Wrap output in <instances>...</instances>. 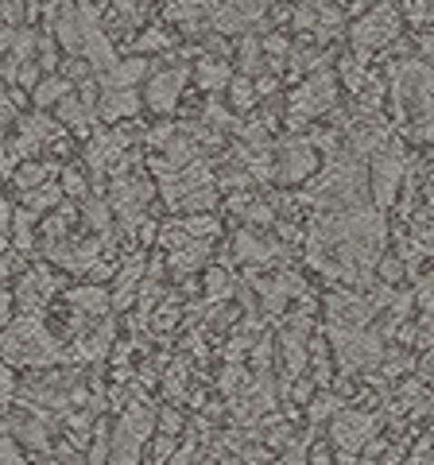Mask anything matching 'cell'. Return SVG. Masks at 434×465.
Instances as JSON below:
<instances>
[{
    "mask_svg": "<svg viewBox=\"0 0 434 465\" xmlns=\"http://www.w3.org/2000/svg\"><path fill=\"white\" fill-rule=\"evenodd\" d=\"M0 357L8 369H47L63 361V345L35 318L24 314L20 322H8V330H0Z\"/></svg>",
    "mask_w": 434,
    "mask_h": 465,
    "instance_id": "obj_1",
    "label": "cell"
},
{
    "mask_svg": "<svg viewBox=\"0 0 434 465\" xmlns=\"http://www.w3.org/2000/svg\"><path fill=\"white\" fill-rule=\"evenodd\" d=\"M155 430V411L148 403L128 407L117 423V439H113V465H140V450Z\"/></svg>",
    "mask_w": 434,
    "mask_h": 465,
    "instance_id": "obj_2",
    "label": "cell"
},
{
    "mask_svg": "<svg viewBox=\"0 0 434 465\" xmlns=\"http://www.w3.org/2000/svg\"><path fill=\"white\" fill-rule=\"evenodd\" d=\"M334 105H338V74L318 70V74H311L291 94V124L299 128L302 121H314V116L334 113Z\"/></svg>",
    "mask_w": 434,
    "mask_h": 465,
    "instance_id": "obj_3",
    "label": "cell"
},
{
    "mask_svg": "<svg viewBox=\"0 0 434 465\" xmlns=\"http://www.w3.org/2000/svg\"><path fill=\"white\" fill-rule=\"evenodd\" d=\"M396 39H399V12H396L392 5H380V8H372L369 16L357 20V27H353V47H357V51H353V54L369 63L372 51L392 47Z\"/></svg>",
    "mask_w": 434,
    "mask_h": 465,
    "instance_id": "obj_4",
    "label": "cell"
},
{
    "mask_svg": "<svg viewBox=\"0 0 434 465\" xmlns=\"http://www.w3.org/2000/svg\"><path fill=\"white\" fill-rule=\"evenodd\" d=\"M403 174H408V155H403V143L388 140L384 148L372 155V198H376V210L392 206Z\"/></svg>",
    "mask_w": 434,
    "mask_h": 465,
    "instance_id": "obj_5",
    "label": "cell"
},
{
    "mask_svg": "<svg viewBox=\"0 0 434 465\" xmlns=\"http://www.w3.org/2000/svg\"><path fill=\"white\" fill-rule=\"evenodd\" d=\"M380 430V415L372 411H345L334 419V446H338V458L353 461L360 450L369 446V439Z\"/></svg>",
    "mask_w": 434,
    "mask_h": 465,
    "instance_id": "obj_6",
    "label": "cell"
},
{
    "mask_svg": "<svg viewBox=\"0 0 434 465\" xmlns=\"http://www.w3.org/2000/svg\"><path fill=\"white\" fill-rule=\"evenodd\" d=\"M271 155H276V179L280 183H307L318 171V152L299 136L283 140L280 148H271Z\"/></svg>",
    "mask_w": 434,
    "mask_h": 465,
    "instance_id": "obj_7",
    "label": "cell"
},
{
    "mask_svg": "<svg viewBox=\"0 0 434 465\" xmlns=\"http://www.w3.org/2000/svg\"><path fill=\"white\" fill-rule=\"evenodd\" d=\"M186 78H191V70H186V66L159 70V74L148 82V94H143L148 109H155V113H171V109H175V105H179V97H182Z\"/></svg>",
    "mask_w": 434,
    "mask_h": 465,
    "instance_id": "obj_8",
    "label": "cell"
},
{
    "mask_svg": "<svg viewBox=\"0 0 434 465\" xmlns=\"http://www.w3.org/2000/svg\"><path fill=\"white\" fill-rule=\"evenodd\" d=\"M194 82L202 85L206 94H222L225 85H229V78H233V70H229V63L225 58H213V54H198V63H194Z\"/></svg>",
    "mask_w": 434,
    "mask_h": 465,
    "instance_id": "obj_9",
    "label": "cell"
},
{
    "mask_svg": "<svg viewBox=\"0 0 434 465\" xmlns=\"http://www.w3.org/2000/svg\"><path fill=\"white\" fill-rule=\"evenodd\" d=\"M101 121L117 124V121H133V116L140 113V97L133 90H105L101 94Z\"/></svg>",
    "mask_w": 434,
    "mask_h": 465,
    "instance_id": "obj_10",
    "label": "cell"
},
{
    "mask_svg": "<svg viewBox=\"0 0 434 465\" xmlns=\"http://www.w3.org/2000/svg\"><path fill=\"white\" fill-rule=\"evenodd\" d=\"M148 74V63L143 58H124V63H117L109 70V78H105V90H133L136 78Z\"/></svg>",
    "mask_w": 434,
    "mask_h": 465,
    "instance_id": "obj_11",
    "label": "cell"
},
{
    "mask_svg": "<svg viewBox=\"0 0 434 465\" xmlns=\"http://www.w3.org/2000/svg\"><path fill=\"white\" fill-rule=\"evenodd\" d=\"M66 302L78 314H105L109 311V299H105V291H101V287H78V291H70Z\"/></svg>",
    "mask_w": 434,
    "mask_h": 465,
    "instance_id": "obj_12",
    "label": "cell"
},
{
    "mask_svg": "<svg viewBox=\"0 0 434 465\" xmlns=\"http://www.w3.org/2000/svg\"><path fill=\"white\" fill-rule=\"evenodd\" d=\"M59 121H63L66 128H85V124H94V109H85L82 97L66 94V97L59 101Z\"/></svg>",
    "mask_w": 434,
    "mask_h": 465,
    "instance_id": "obj_13",
    "label": "cell"
},
{
    "mask_svg": "<svg viewBox=\"0 0 434 465\" xmlns=\"http://www.w3.org/2000/svg\"><path fill=\"white\" fill-rule=\"evenodd\" d=\"M70 94V78H63V74H47L39 85H35V105L39 109H47V105H54V101H63Z\"/></svg>",
    "mask_w": 434,
    "mask_h": 465,
    "instance_id": "obj_14",
    "label": "cell"
},
{
    "mask_svg": "<svg viewBox=\"0 0 434 465\" xmlns=\"http://www.w3.org/2000/svg\"><path fill=\"white\" fill-rule=\"evenodd\" d=\"M54 202H63V191L54 183H43V186H35L32 194H27V213H43V210H51Z\"/></svg>",
    "mask_w": 434,
    "mask_h": 465,
    "instance_id": "obj_15",
    "label": "cell"
},
{
    "mask_svg": "<svg viewBox=\"0 0 434 465\" xmlns=\"http://www.w3.org/2000/svg\"><path fill=\"white\" fill-rule=\"evenodd\" d=\"M229 94H233V109H244L249 113L252 105H256V85H252V78H229Z\"/></svg>",
    "mask_w": 434,
    "mask_h": 465,
    "instance_id": "obj_16",
    "label": "cell"
},
{
    "mask_svg": "<svg viewBox=\"0 0 434 465\" xmlns=\"http://www.w3.org/2000/svg\"><path fill=\"white\" fill-rule=\"evenodd\" d=\"M206 295H210L213 302H222V299L233 295V280H229L225 268H210V272H206Z\"/></svg>",
    "mask_w": 434,
    "mask_h": 465,
    "instance_id": "obj_17",
    "label": "cell"
},
{
    "mask_svg": "<svg viewBox=\"0 0 434 465\" xmlns=\"http://www.w3.org/2000/svg\"><path fill=\"white\" fill-rule=\"evenodd\" d=\"M51 171H54V167H43V163H24V167L16 171V186H24V191H35V186L51 183Z\"/></svg>",
    "mask_w": 434,
    "mask_h": 465,
    "instance_id": "obj_18",
    "label": "cell"
},
{
    "mask_svg": "<svg viewBox=\"0 0 434 465\" xmlns=\"http://www.w3.org/2000/svg\"><path fill=\"white\" fill-rule=\"evenodd\" d=\"M171 454H175V439H167V434H159V439L148 446V454H143V465H167Z\"/></svg>",
    "mask_w": 434,
    "mask_h": 465,
    "instance_id": "obj_19",
    "label": "cell"
},
{
    "mask_svg": "<svg viewBox=\"0 0 434 465\" xmlns=\"http://www.w3.org/2000/svg\"><path fill=\"white\" fill-rule=\"evenodd\" d=\"M12 217H16V249L27 252V249H32V213H27V210H16Z\"/></svg>",
    "mask_w": 434,
    "mask_h": 465,
    "instance_id": "obj_20",
    "label": "cell"
},
{
    "mask_svg": "<svg viewBox=\"0 0 434 465\" xmlns=\"http://www.w3.org/2000/svg\"><path fill=\"white\" fill-rule=\"evenodd\" d=\"M376 264H380V280H384V287L399 283V280H403V272H408V268H403L396 256H384V260H376Z\"/></svg>",
    "mask_w": 434,
    "mask_h": 465,
    "instance_id": "obj_21",
    "label": "cell"
},
{
    "mask_svg": "<svg viewBox=\"0 0 434 465\" xmlns=\"http://www.w3.org/2000/svg\"><path fill=\"white\" fill-rule=\"evenodd\" d=\"M0 465H27V458L20 454V442H12L8 434H0Z\"/></svg>",
    "mask_w": 434,
    "mask_h": 465,
    "instance_id": "obj_22",
    "label": "cell"
},
{
    "mask_svg": "<svg viewBox=\"0 0 434 465\" xmlns=\"http://www.w3.org/2000/svg\"><path fill=\"white\" fill-rule=\"evenodd\" d=\"M163 47H171V35L167 32H143L140 35V43H136V51H163Z\"/></svg>",
    "mask_w": 434,
    "mask_h": 465,
    "instance_id": "obj_23",
    "label": "cell"
},
{
    "mask_svg": "<svg viewBox=\"0 0 434 465\" xmlns=\"http://www.w3.org/2000/svg\"><path fill=\"white\" fill-rule=\"evenodd\" d=\"M85 222H90L94 229H101V232H109V210H105V202H90V210H85Z\"/></svg>",
    "mask_w": 434,
    "mask_h": 465,
    "instance_id": "obj_24",
    "label": "cell"
},
{
    "mask_svg": "<svg viewBox=\"0 0 434 465\" xmlns=\"http://www.w3.org/2000/svg\"><path fill=\"white\" fill-rule=\"evenodd\" d=\"M179 430H182V415H179V411H171V407H167V411L159 415V434H167V439H175Z\"/></svg>",
    "mask_w": 434,
    "mask_h": 465,
    "instance_id": "obj_25",
    "label": "cell"
},
{
    "mask_svg": "<svg viewBox=\"0 0 434 465\" xmlns=\"http://www.w3.org/2000/svg\"><path fill=\"white\" fill-rule=\"evenodd\" d=\"M12 396H16V376H12V369L0 361V403H8Z\"/></svg>",
    "mask_w": 434,
    "mask_h": 465,
    "instance_id": "obj_26",
    "label": "cell"
},
{
    "mask_svg": "<svg viewBox=\"0 0 434 465\" xmlns=\"http://www.w3.org/2000/svg\"><path fill=\"white\" fill-rule=\"evenodd\" d=\"M334 407H338V411H341V400L334 396V391H326V396H322V400H314V407H311V415H314V419H326L330 411H334Z\"/></svg>",
    "mask_w": 434,
    "mask_h": 465,
    "instance_id": "obj_27",
    "label": "cell"
},
{
    "mask_svg": "<svg viewBox=\"0 0 434 465\" xmlns=\"http://www.w3.org/2000/svg\"><path fill=\"white\" fill-rule=\"evenodd\" d=\"M63 191L66 194H85V179L78 171H63Z\"/></svg>",
    "mask_w": 434,
    "mask_h": 465,
    "instance_id": "obj_28",
    "label": "cell"
},
{
    "mask_svg": "<svg viewBox=\"0 0 434 465\" xmlns=\"http://www.w3.org/2000/svg\"><path fill=\"white\" fill-rule=\"evenodd\" d=\"M357 465H380V461H376V458H372V461H369V458H365V461H357Z\"/></svg>",
    "mask_w": 434,
    "mask_h": 465,
    "instance_id": "obj_29",
    "label": "cell"
},
{
    "mask_svg": "<svg viewBox=\"0 0 434 465\" xmlns=\"http://www.w3.org/2000/svg\"><path fill=\"white\" fill-rule=\"evenodd\" d=\"M0 159H5V140H0Z\"/></svg>",
    "mask_w": 434,
    "mask_h": 465,
    "instance_id": "obj_30",
    "label": "cell"
}]
</instances>
